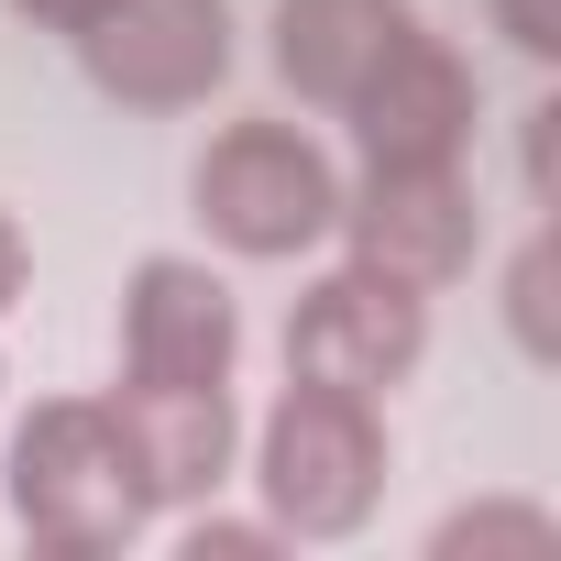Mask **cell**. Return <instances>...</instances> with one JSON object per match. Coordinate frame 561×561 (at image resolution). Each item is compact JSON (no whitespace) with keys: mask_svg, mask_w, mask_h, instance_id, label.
<instances>
[{"mask_svg":"<svg viewBox=\"0 0 561 561\" xmlns=\"http://www.w3.org/2000/svg\"><path fill=\"white\" fill-rule=\"evenodd\" d=\"M176 550H187V561H275V550H287V528H275L264 506L231 517V506L198 495V506H176Z\"/></svg>","mask_w":561,"mask_h":561,"instance_id":"13","label":"cell"},{"mask_svg":"<svg viewBox=\"0 0 561 561\" xmlns=\"http://www.w3.org/2000/svg\"><path fill=\"white\" fill-rule=\"evenodd\" d=\"M23 287H34V231H23L12 209H0V320L23 309Z\"/></svg>","mask_w":561,"mask_h":561,"instance_id":"16","label":"cell"},{"mask_svg":"<svg viewBox=\"0 0 561 561\" xmlns=\"http://www.w3.org/2000/svg\"><path fill=\"white\" fill-rule=\"evenodd\" d=\"M67 45H78V78L111 111H144V122L220 100V78L242 56L231 45V0H100Z\"/></svg>","mask_w":561,"mask_h":561,"instance_id":"4","label":"cell"},{"mask_svg":"<svg viewBox=\"0 0 561 561\" xmlns=\"http://www.w3.org/2000/svg\"><path fill=\"white\" fill-rule=\"evenodd\" d=\"M495 309H506V342H517V364H561V242H550V231H528V242L506 253V275H495Z\"/></svg>","mask_w":561,"mask_h":561,"instance_id":"12","label":"cell"},{"mask_svg":"<svg viewBox=\"0 0 561 561\" xmlns=\"http://www.w3.org/2000/svg\"><path fill=\"white\" fill-rule=\"evenodd\" d=\"M12 12H23V23H34V34H78V23H89V12H100V0H12Z\"/></svg>","mask_w":561,"mask_h":561,"instance_id":"17","label":"cell"},{"mask_svg":"<svg viewBox=\"0 0 561 561\" xmlns=\"http://www.w3.org/2000/svg\"><path fill=\"white\" fill-rule=\"evenodd\" d=\"M408 23H419V0H275L264 12V67H275V89H287L298 111H353V89L408 45Z\"/></svg>","mask_w":561,"mask_h":561,"instance_id":"10","label":"cell"},{"mask_svg":"<svg viewBox=\"0 0 561 561\" xmlns=\"http://www.w3.org/2000/svg\"><path fill=\"white\" fill-rule=\"evenodd\" d=\"M419 550H430V561H561V517H550L539 495H473V506H451Z\"/></svg>","mask_w":561,"mask_h":561,"instance_id":"11","label":"cell"},{"mask_svg":"<svg viewBox=\"0 0 561 561\" xmlns=\"http://www.w3.org/2000/svg\"><path fill=\"white\" fill-rule=\"evenodd\" d=\"M550 133H561V100H528V122H517V176H528V209H550Z\"/></svg>","mask_w":561,"mask_h":561,"instance_id":"15","label":"cell"},{"mask_svg":"<svg viewBox=\"0 0 561 561\" xmlns=\"http://www.w3.org/2000/svg\"><path fill=\"white\" fill-rule=\"evenodd\" d=\"M484 12H495V34H506V56L517 67H561V0H484Z\"/></svg>","mask_w":561,"mask_h":561,"instance_id":"14","label":"cell"},{"mask_svg":"<svg viewBox=\"0 0 561 561\" xmlns=\"http://www.w3.org/2000/svg\"><path fill=\"white\" fill-rule=\"evenodd\" d=\"M353 144H364V165H451V154H473V122H484V78H473V56L451 45V34H430V23H408V45L353 89Z\"/></svg>","mask_w":561,"mask_h":561,"instance_id":"7","label":"cell"},{"mask_svg":"<svg viewBox=\"0 0 561 561\" xmlns=\"http://www.w3.org/2000/svg\"><path fill=\"white\" fill-rule=\"evenodd\" d=\"M331 242H342L353 264L397 275V287H419V298L462 287L473 253H484L473 165L451 154V165H364V176H342V220H331Z\"/></svg>","mask_w":561,"mask_h":561,"instance_id":"5","label":"cell"},{"mask_svg":"<svg viewBox=\"0 0 561 561\" xmlns=\"http://www.w3.org/2000/svg\"><path fill=\"white\" fill-rule=\"evenodd\" d=\"M242 473H253L264 517L287 528V550H309V539H364L375 506H386V473H397L386 397L298 386V375H287V397L242 430Z\"/></svg>","mask_w":561,"mask_h":561,"instance_id":"2","label":"cell"},{"mask_svg":"<svg viewBox=\"0 0 561 561\" xmlns=\"http://www.w3.org/2000/svg\"><path fill=\"white\" fill-rule=\"evenodd\" d=\"M187 209L231 264H309L342 220V165L309 122H220L187 165Z\"/></svg>","mask_w":561,"mask_h":561,"instance_id":"3","label":"cell"},{"mask_svg":"<svg viewBox=\"0 0 561 561\" xmlns=\"http://www.w3.org/2000/svg\"><path fill=\"white\" fill-rule=\"evenodd\" d=\"M0 495H12L23 550L45 561H122L154 528V495L100 397H34L0 440Z\"/></svg>","mask_w":561,"mask_h":561,"instance_id":"1","label":"cell"},{"mask_svg":"<svg viewBox=\"0 0 561 561\" xmlns=\"http://www.w3.org/2000/svg\"><path fill=\"white\" fill-rule=\"evenodd\" d=\"M0 386H12V375H0Z\"/></svg>","mask_w":561,"mask_h":561,"instance_id":"18","label":"cell"},{"mask_svg":"<svg viewBox=\"0 0 561 561\" xmlns=\"http://www.w3.org/2000/svg\"><path fill=\"white\" fill-rule=\"evenodd\" d=\"M430 364V298L397 287L375 264H320L298 309H287V375L298 386H353V397H397Z\"/></svg>","mask_w":561,"mask_h":561,"instance_id":"6","label":"cell"},{"mask_svg":"<svg viewBox=\"0 0 561 561\" xmlns=\"http://www.w3.org/2000/svg\"><path fill=\"white\" fill-rule=\"evenodd\" d=\"M242 364V298L209 253H144L122 275V375H176V386H231Z\"/></svg>","mask_w":561,"mask_h":561,"instance_id":"8","label":"cell"},{"mask_svg":"<svg viewBox=\"0 0 561 561\" xmlns=\"http://www.w3.org/2000/svg\"><path fill=\"white\" fill-rule=\"evenodd\" d=\"M100 408H111V430H122V451H133L154 517H176V506H198V495H220V484L242 473V397H231V386L122 375Z\"/></svg>","mask_w":561,"mask_h":561,"instance_id":"9","label":"cell"}]
</instances>
